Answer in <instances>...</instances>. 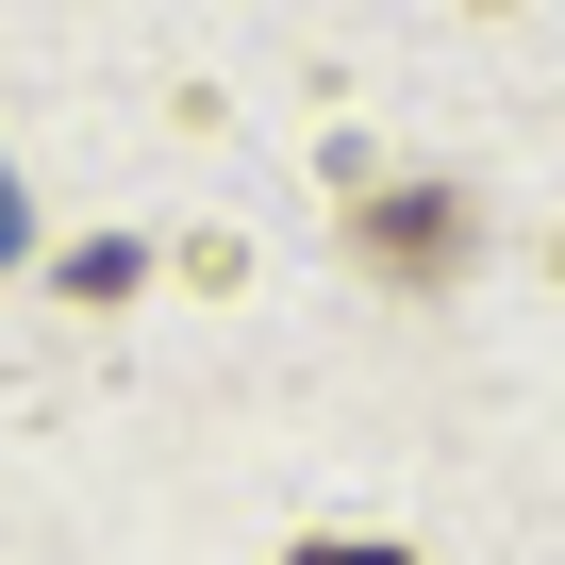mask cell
Listing matches in <instances>:
<instances>
[{
	"label": "cell",
	"mask_w": 565,
	"mask_h": 565,
	"mask_svg": "<svg viewBox=\"0 0 565 565\" xmlns=\"http://www.w3.org/2000/svg\"><path fill=\"white\" fill-rule=\"evenodd\" d=\"M282 565H416V548H366V532H317V548H282Z\"/></svg>",
	"instance_id": "obj_2"
},
{
	"label": "cell",
	"mask_w": 565,
	"mask_h": 565,
	"mask_svg": "<svg viewBox=\"0 0 565 565\" xmlns=\"http://www.w3.org/2000/svg\"><path fill=\"white\" fill-rule=\"evenodd\" d=\"M482 249V216L449 200V183H350V266L366 282H399V300H433V282Z\"/></svg>",
	"instance_id": "obj_1"
}]
</instances>
